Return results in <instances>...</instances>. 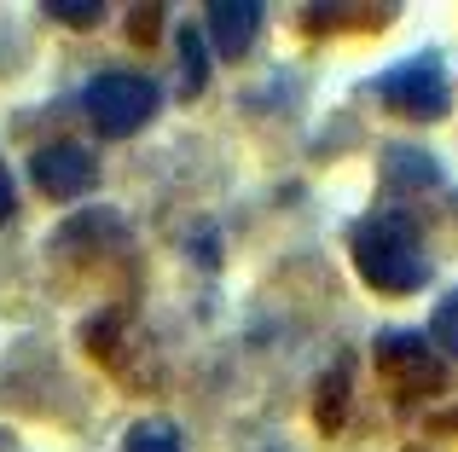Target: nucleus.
Returning a JSON list of instances; mask_svg holds the SVG:
<instances>
[{"instance_id": "f257e3e1", "label": "nucleus", "mask_w": 458, "mask_h": 452, "mask_svg": "<svg viewBox=\"0 0 458 452\" xmlns=\"http://www.w3.org/2000/svg\"><path fill=\"white\" fill-rule=\"evenodd\" d=\"M348 255H354V272L377 296H412L429 279V255L406 215H366L348 232Z\"/></svg>"}, {"instance_id": "f03ea898", "label": "nucleus", "mask_w": 458, "mask_h": 452, "mask_svg": "<svg viewBox=\"0 0 458 452\" xmlns=\"http://www.w3.org/2000/svg\"><path fill=\"white\" fill-rule=\"evenodd\" d=\"M371 88H377V99L389 105V111L412 116V122H441V116L453 111V81H447L441 53H412V58H401V64L383 70Z\"/></svg>"}, {"instance_id": "7ed1b4c3", "label": "nucleus", "mask_w": 458, "mask_h": 452, "mask_svg": "<svg viewBox=\"0 0 458 452\" xmlns=\"http://www.w3.org/2000/svg\"><path fill=\"white\" fill-rule=\"evenodd\" d=\"M81 105H88L93 128H99L105 139H128L157 116V81L134 76V70H105V76L88 81Z\"/></svg>"}, {"instance_id": "20e7f679", "label": "nucleus", "mask_w": 458, "mask_h": 452, "mask_svg": "<svg viewBox=\"0 0 458 452\" xmlns=\"http://www.w3.org/2000/svg\"><path fill=\"white\" fill-rule=\"evenodd\" d=\"M30 174L47 197L76 204V197H88L93 186H99V157H93L88 146H76V139H58V146H41L30 157Z\"/></svg>"}, {"instance_id": "39448f33", "label": "nucleus", "mask_w": 458, "mask_h": 452, "mask_svg": "<svg viewBox=\"0 0 458 452\" xmlns=\"http://www.w3.org/2000/svg\"><path fill=\"white\" fill-rule=\"evenodd\" d=\"M203 18H209V41L221 58H244L250 46H256L261 23H267V6L261 0H215V6H203Z\"/></svg>"}, {"instance_id": "423d86ee", "label": "nucleus", "mask_w": 458, "mask_h": 452, "mask_svg": "<svg viewBox=\"0 0 458 452\" xmlns=\"http://www.w3.org/2000/svg\"><path fill=\"white\" fill-rule=\"evenodd\" d=\"M383 180L394 192H424V186H441V163L418 146H383Z\"/></svg>"}, {"instance_id": "0eeeda50", "label": "nucleus", "mask_w": 458, "mask_h": 452, "mask_svg": "<svg viewBox=\"0 0 458 452\" xmlns=\"http://www.w3.org/2000/svg\"><path fill=\"white\" fill-rule=\"evenodd\" d=\"M377 365H394V372H412V377H429V383H436V354H429L424 331H383Z\"/></svg>"}, {"instance_id": "6e6552de", "label": "nucleus", "mask_w": 458, "mask_h": 452, "mask_svg": "<svg viewBox=\"0 0 458 452\" xmlns=\"http://www.w3.org/2000/svg\"><path fill=\"white\" fill-rule=\"evenodd\" d=\"M209 88V46H203V29H180V93H203Z\"/></svg>"}, {"instance_id": "1a4fd4ad", "label": "nucleus", "mask_w": 458, "mask_h": 452, "mask_svg": "<svg viewBox=\"0 0 458 452\" xmlns=\"http://www.w3.org/2000/svg\"><path fill=\"white\" fill-rule=\"evenodd\" d=\"M123 452H180V430L168 418H146V423H134V430H128Z\"/></svg>"}, {"instance_id": "9d476101", "label": "nucleus", "mask_w": 458, "mask_h": 452, "mask_svg": "<svg viewBox=\"0 0 458 452\" xmlns=\"http://www.w3.org/2000/svg\"><path fill=\"white\" fill-rule=\"evenodd\" d=\"M424 342H436L441 354H458V290H447L436 302V314H429V337Z\"/></svg>"}, {"instance_id": "9b49d317", "label": "nucleus", "mask_w": 458, "mask_h": 452, "mask_svg": "<svg viewBox=\"0 0 458 452\" xmlns=\"http://www.w3.org/2000/svg\"><path fill=\"white\" fill-rule=\"evenodd\" d=\"M47 12H53L58 23H70V29H93V23L105 18L99 0H47Z\"/></svg>"}, {"instance_id": "f8f14e48", "label": "nucleus", "mask_w": 458, "mask_h": 452, "mask_svg": "<svg viewBox=\"0 0 458 452\" xmlns=\"http://www.w3.org/2000/svg\"><path fill=\"white\" fill-rule=\"evenodd\" d=\"M12 209H18V186H12V169H6V157H0V226L12 221Z\"/></svg>"}]
</instances>
